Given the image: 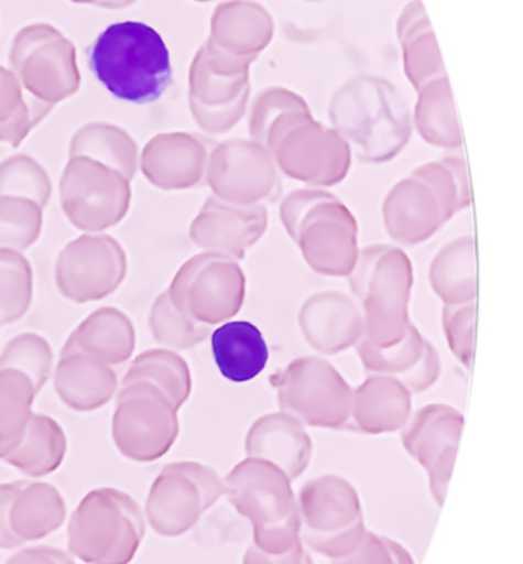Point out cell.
<instances>
[{
    "instance_id": "obj_1",
    "label": "cell",
    "mask_w": 523,
    "mask_h": 564,
    "mask_svg": "<svg viewBox=\"0 0 523 564\" xmlns=\"http://www.w3.org/2000/svg\"><path fill=\"white\" fill-rule=\"evenodd\" d=\"M86 58L95 78L119 101L151 105L172 85L171 53L148 23H112L92 40Z\"/></svg>"
},
{
    "instance_id": "obj_2",
    "label": "cell",
    "mask_w": 523,
    "mask_h": 564,
    "mask_svg": "<svg viewBox=\"0 0 523 564\" xmlns=\"http://www.w3.org/2000/svg\"><path fill=\"white\" fill-rule=\"evenodd\" d=\"M225 496L238 516L250 520L253 543L268 555H283L299 542V512L293 480L270 460L238 464L224 480Z\"/></svg>"
},
{
    "instance_id": "obj_3",
    "label": "cell",
    "mask_w": 523,
    "mask_h": 564,
    "mask_svg": "<svg viewBox=\"0 0 523 564\" xmlns=\"http://www.w3.org/2000/svg\"><path fill=\"white\" fill-rule=\"evenodd\" d=\"M145 535L134 497L112 487L86 494L68 523L69 555L86 564H131Z\"/></svg>"
},
{
    "instance_id": "obj_4",
    "label": "cell",
    "mask_w": 523,
    "mask_h": 564,
    "mask_svg": "<svg viewBox=\"0 0 523 564\" xmlns=\"http://www.w3.org/2000/svg\"><path fill=\"white\" fill-rule=\"evenodd\" d=\"M296 497L299 539L309 552L330 562L359 549L367 533L366 513L352 482L327 474L304 484Z\"/></svg>"
},
{
    "instance_id": "obj_5",
    "label": "cell",
    "mask_w": 523,
    "mask_h": 564,
    "mask_svg": "<svg viewBox=\"0 0 523 564\" xmlns=\"http://www.w3.org/2000/svg\"><path fill=\"white\" fill-rule=\"evenodd\" d=\"M10 72L26 95L53 106L72 98L81 86L76 48L50 23H32L13 36Z\"/></svg>"
},
{
    "instance_id": "obj_6",
    "label": "cell",
    "mask_w": 523,
    "mask_h": 564,
    "mask_svg": "<svg viewBox=\"0 0 523 564\" xmlns=\"http://www.w3.org/2000/svg\"><path fill=\"white\" fill-rule=\"evenodd\" d=\"M224 496V480L211 467L188 460L168 464L152 482L145 500L149 527L159 536L178 539Z\"/></svg>"
},
{
    "instance_id": "obj_7",
    "label": "cell",
    "mask_w": 523,
    "mask_h": 564,
    "mask_svg": "<svg viewBox=\"0 0 523 564\" xmlns=\"http://www.w3.org/2000/svg\"><path fill=\"white\" fill-rule=\"evenodd\" d=\"M59 204L83 234H102L124 220L131 207V181L88 158H69L59 178Z\"/></svg>"
},
{
    "instance_id": "obj_8",
    "label": "cell",
    "mask_w": 523,
    "mask_h": 564,
    "mask_svg": "<svg viewBox=\"0 0 523 564\" xmlns=\"http://www.w3.org/2000/svg\"><path fill=\"white\" fill-rule=\"evenodd\" d=\"M177 408L164 391L151 383H131L116 394L111 434L126 459L154 463L177 440Z\"/></svg>"
},
{
    "instance_id": "obj_9",
    "label": "cell",
    "mask_w": 523,
    "mask_h": 564,
    "mask_svg": "<svg viewBox=\"0 0 523 564\" xmlns=\"http://www.w3.org/2000/svg\"><path fill=\"white\" fill-rule=\"evenodd\" d=\"M128 276L124 248L111 235L85 234L69 241L55 263L59 294L76 304L102 301Z\"/></svg>"
},
{
    "instance_id": "obj_10",
    "label": "cell",
    "mask_w": 523,
    "mask_h": 564,
    "mask_svg": "<svg viewBox=\"0 0 523 564\" xmlns=\"http://www.w3.org/2000/svg\"><path fill=\"white\" fill-rule=\"evenodd\" d=\"M52 375L62 403L78 413L99 410L118 393L112 367L85 354L63 355Z\"/></svg>"
},
{
    "instance_id": "obj_11",
    "label": "cell",
    "mask_w": 523,
    "mask_h": 564,
    "mask_svg": "<svg viewBox=\"0 0 523 564\" xmlns=\"http://www.w3.org/2000/svg\"><path fill=\"white\" fill-rule=\"evenodd\" d=\"M135 347V330L131 318L116 307L96 308L63 345L62 354H85L109 367L126 364Z\"/></svg>"
},
{
    "instance_id": "obj_12",
    "label": "cell",
    "mask_w": 523,
    "mask_h": 564,
    "mask_svg": "<svg viewBox=\"0 0 523 564\" xmlns=\"http://www.w3.org/2000/svg\"><path fill=\"white\" fill-rule=\"evenodd\" d=\"M211 355L221 377L233 383H248L263 373L270 348L263 332L248 321H233L211 334Z\"/></svg>"
},
{
    "instance_id": "obj_13",
    "label": "cell",
    "mask_w": 523,
    "mask_h": 564,
    "mask_svg": "<svg viewBox=\"0 0 523 564\" xmlns=\"http://www.w3.org/2000/svg\"><path fill=\"white\" fill-rule=\"evenodd\" d=\"M65 519V499L55 486L22 480L9 509L10 532L22 545L52 535Z\"/></svg>"
},
{
    "instance_id": "obj_14",
    "label": "cell",
    "mask_w": 523,
    "mask_h": 564,
    "mask_svg": "<svg viewBox=\"0 0 523 564\" xmlns=\"http://www.w3.org/2000/svg\"><path fill=\"white\" fill-rule=\"evenodd\" d=\"M201 152L185 135H157L142 151L139 165L161 188L190 187L200 174Z\"/></svg>"
},
{
    "instance_id": "obj_15",
    "label": "cell",
    "mask_w": 523,
    "mask_h": 564,
    "mask_svg": "<svg viewBox=\"0 0 523 564\" xmlns=\"http://www.w3.org/2000/svg\"><path fill=\"white\" fill-rule=\"evenodd\" d=\"M459 433L449 424L418 426L405 437L406 449L428 474L429 492L436 506L443 509L455 469Z\"/></svg>"
},
{
    "instance_id": "obj_16",
    "label": "cell",
    "mask_w": 523,
    "mask_h": 564,
    "mask_svg": "<svg viewBox=\"0 0 523 564\" xmlns=\"http://www.w3.org/2000/svg\"><path fill=\"white\" fill-rule=\"evenodd\" d=\"M66 434L53 417L32 413L19 446L3 459L29 477H45L55 473L66 456Z\"/></svg>"
},
{
    "instance_id": "obj_17",
    "label": "cell",
    "mask_w": 523,
    "mask_h": 564,
    "mask_svg": "<svg viewBox=\"0 0 523 564\" xmlns=\"http://www.w3.org/2000/svg\"><path fill=\"white\" fill-rule=\"evenodd\" d=\"M69 158H88L121 172L128 181L139 167V149L134 139L116 124L88 122L73 134Z\"/></svg>"
},
{
    "instance_id": "obj_18",
    "label": "cell",
    "mask_w": 523,
    "mask_h": 564,
    "mask_svg": "<svg viewBox=\"0 0 523 564\" xmlns=\"http://www.w3.org/2000/svg\"><path fill=\"white\" fill-rule=\"evenodd\" d=\"M36 394L32 380L22 371L0 370V460L22 441Z\"/></svg>"
},
{
    "instance_id": "obj_19",
    "label": "cell",
    "mask_w": 523,
    "mask_h": 564,
    "mask_svg": "<svg viewBox=\"0 0 523 564\" xmlns=\"http://www.w3.org/2000/svg\"><path fill=\"white\" fill-rule=\"evenodd\" d=\"M247 451L251 457L276 464L291 480L299 479L309 466V440L291 426L258 427Z\"/></svg>"
},
{
    "instance_id": "obj_20",
    "label": "cell",
    "mask_w": 523,
    "mask_h": 564,
    "mask_svg": "<svg viewBox=\"0 0 523 564\" xmlns=\"http://www.w3.org/2000/svg\"><path fill=\"white\" fill-rule=\"evenodd\" d=\"M131 383H151L167 394L168 400L181 406L190 391L187 367L177 355L164 350H149L132 361L122 380V387Z\"/></svg>"
},
{
    "instance_id": "obj_21",
    "label": "cell",
    "mask_w": 523,
    "mask_h": 564,
    "mask_svg": "<svg viewBox=\"0 0 523 564\" xmlns=\"http://www.w3.org/2000/svg\"><path fill=\"white\" fill-rule=\"evenodd\" d=\"M32 301V264L20 251L0 248V325L20 321Z\"/></svg>"
},
{
    "instance_id": "obj_22",
    "label": "cell",
    "mask_w": 523,
    "mask_h": 564,
    "mask_svg": "<svg viewBox=\"0 0 523 564\" xmlns=\"http://www.w3.org/2000/svg\"><path fill=\"white\" fill-rule=\"evenodd\" d=\"M0 370H17L32 380L36 393L52 377L53 350L42 335L25 332L7 341L0 354Z\"/></svg>"
},
{
    "instance_id": "obj_23",
    "label": "cell",
    "mask_w": 523,
    "mask_h": 564,
    "mask_svg": "<svg viewBox=\"0 0 523 564\" xmlns=\"http://www.w3.org/2000/svg\"><path fill=\"white\" fill-rule=\"evenodd\" d=\"M48 172L32 155L13 154L0 162V197H23L45 208L52 198Z\"/></svg>"
},
{
    "instance_id": "obj_24",
    "label": "cell",
    "mask_w": 523,
    "mask_h": 564,
    "mask_svg": "<svg viewBox=\"0 0 523 564\" xmlns=\"http://www.w3.org/2000/svg\"><path fill=\"white\" fill-rule=\"evenodd\" d=\"M43 208L23 197H0V248L23 251L39 241Z\"/></svg>"
},
{
    "instance_id": "obj_25",
    "label": "cell",
    "mask_w": 523,
    "mask_h": 564,
    "mask_svg": "<svg viewBox=\"0 0 523 564\" xmlns=\"http://www.w3.org/2000/svg\"><path fill=\"white\" fill-rule=\"evenodd\" d=\"M149 324H151L155 340L165 345H174V347H188L198 338L204 337L198 334L197 327L185 317V312L178 311L172 304L167 294L161 295L155 302Z\"/></svg>"
},
{
    "instance_id": "obj_26",
    "label": "cell",
    "mask_w": 523,
    "mask_h": 564,
    "mask_svg": "<svg viewBox=\"0 0 523 564\" xmlns=\"http://www.w3.org/2000/svg\"><path fill=\"white\" fill-rule=\"evenodd\" d=\"M330 564H416L412 553L390 536L367 530L362 543L356 552Z\"/></svg>"
},
{
    "instance_id": "obj_27",
    "label": "cell",
    "mask_w": 523,
    "mask_h": 564,
    "mask_svg": "<svg viewBox=\"0 0 523 564\" xmlns=\"http://www.w3.org/2000/svg\"><path fill=\"white\" fill-rule=\"evenodd\" d=\"M241 564H314V560L309 550L299 540L290 552L283 553V555H268L257 546L250 545L244 552Z\"/></svg>"
},
{
    "instance_id": "obj_28",
    "label": "cell",
    "mask_w": 523,
    "mask_h": 564,
    "mask_svg": "<svg viewBox=\"0 0 523 564\" xmlns=\"http://www.w3.org/2000/svg\"><path fill=\"white\" fill-rule=\"evenodd\" d=\"M6 564H75L72 556L53 546L23 549L10 556Z\"/></svg>"
},
{
    "instance_id": "obj_29",
    "label": "cell",
    "mask_w": 523,
    "mask_h": 564,
    "mask_svg": "<svg viewBox=\"0 0 523 564\" xmlns=\"http://www.w3.org/2000/svg\"><path fill=\"white\" fill-rule=\"evenodd\" d=\"M20 484L17 482L0 484V550H13L22 546V543L12 535L9 527V509L13 497L19 492Z\"/></svg>"
},
{
    "instance_id": "obj_30",
    "label": "cell",
    "mask_w": 523,
    "mask_h": 564,
    "mask_svg": "<svg viewBox=\"0 0 523 564\" xmlns=\"http://www.w3.org/2000/svg\"><path fill=\"white\" fill-rule=\"evenodd\" d=\"M69 2L86 3V6H95L99 9L121 10L138 2V0H69Z\"/></svg>"
},
{
    "instance_id": "obj_31",
    "label": "cell",
    "mask_w": 523,
    "mask_h": 564,
    "mask_svg": "<svg viewBox=\"0 0 523 564\" xmlns=\"http://www.w3.org/2000/svg\"><path fill=\"white\" fill-rule=\"evenodd\" d=\"M3 66H0V76H2Z\"/></svg>"
}]
</instances>
